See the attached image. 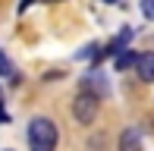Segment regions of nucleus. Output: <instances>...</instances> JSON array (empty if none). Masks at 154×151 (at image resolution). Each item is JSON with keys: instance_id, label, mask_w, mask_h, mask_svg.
Masks as SVG:
<instances>
[{"instance_id": "f257e3e1", "label": "nucleus", "mask_w": 154, "mask_h": 151, "mask_svg": "<svg viewBox=\"0 0 154 151\" xmlns=\"http://www.w3.org/2000/svg\"><path fill=\"white\" fill-rule=\"evenodd\" d=\"M29 148L32 151H54L57 148V123L47 120V116H35V120L29 123Z\"/></svg>"}, {"instance_id": "f03ea898", "label": "nucleus", "mask_w": 154, "mask_h": 151, "mask_svg": "<svg viewBox=\"0 0 154 151\" xmlns=\"http://www.w3.org/2000/svg\"><path fill=\"white\" fill-rule=\"evenodd\" d=\"M97 104H101V101H97L94 94L79 91V98L72 101V116L82 123V126H88V123H94V116H97Z\"/></svg>"}, {"instance_id": "7ed1b4c3", "label": "nucleus", "mask_w": 154, "mask_h": 151, "mask_svg": "<svg viewBox=\"0 0 154 151\" xmlns=\"http://www.w3.org/2000/svg\"><path fill=\"white\" fill-rule=\"evenodd\" d=\"M135 72L142 82H154V51L135 54Z\"/></svg>"}, {"instance_id": "20e7f679", "label": "nucleus", "mask_w": 154, "mask_h": 151, "mask_svg": "<svg viewBox=\"0 0 154 151\" xmlns=\"http://www.w3.org/2000/svg\"><path fill=\"white\" fill-rule=\"evenodd\" d=\"M120 151H142V135L135 129H126L120 135Z\"/></svg>"}, {"instance_id": "39448f33", "label": "nucleus", "mask_w": 154, "mask_h": 151, "mask_svg": "<svg viewBox=\"0 0 154 151\" xmlns=\"http://www.w3.org/2000/svg\"><path fill=\"white\" fill-rule=\"evenodd\" d=\"M132 63H135V54L132 51H120L116 54V69H129Z\"/></svg>"}, {"instance_id": "423d86ee", "label": "nucleus", "mask_w": 154, "mask_h": 151, "mask_svg": "<svg viewBox=\"0 0 154 151\" xmlns=\"http://www.w3.org/2000/svg\"><path fill=\"white\" fill-rule=\"evenodd\" d=\"M0 76H13V79H16V69H13V63L6 60V54H0Z\"/></svg>"}, {"instance_id": "0eeeda50", "label": "nucleus", "mask_w": 154, "mask_h": 151, "mask_svg": "<svg viewBox=\"0 0 154 151\" xmlns=\"http://www.w3.org/2000/svg\"><path fill=\"white\" fill-rule=\"evenodd\" d=\"M94 51H97V44H85V51H79L75 57H79V60H91V57H94Z\"/></svg>"}, {"instance_id": "6e6552de", "label": "nucleus", "mask_w": 154, "mask_h": 151, "mask_svg": "<svg viewBox=\"0 0 154 151\" xmlns=\"http://www.w3.org/2000/svg\"><path fill=\"white\" fill-rule=\"evenodd\" d=\"M142 13H145V19L154 22V0H142Z\"/></svg>"}, {"instance_id": "1a4fd4ad", "label": "nucleus", "mask_w": 154, "mask_h": 151, "mask_svg": "<svg viewBox=\"0 0 154 151\" xmlns=\"http://www.w3.org/2000/svg\"><path fill=\"white\" fill-rule=\"evenodd\" d=\"M0 123H10V113H6L3 107H0Z\"/></svg>"}, {"instance_id": "9d476101", "label": "nucleus", "mask_w": 154, "mask_h": 151, "mask_svg": "<svg viewBox=\"0 0 154 151\" xmlns=\"http://www.w3.org/2000/svg\"><path fill=\"white\" fill-rule=\"evenodd\" d=\"M0 107H3V88H0Z\"/></svg>"}, {"instance_id": "9b49d317", "label": "nucleus", "mask_w": 154, "mask_h": 151, "mask_svg": "<svg viewBox=\"0 0 154 151\" xmlns=\"http://www.w3.org/2000/svg\"><path fill=\"white\" fill-rule=\"evenodd\" d=\"M104 3H116V0H104Z\"/></svg>"}]
</instances>
